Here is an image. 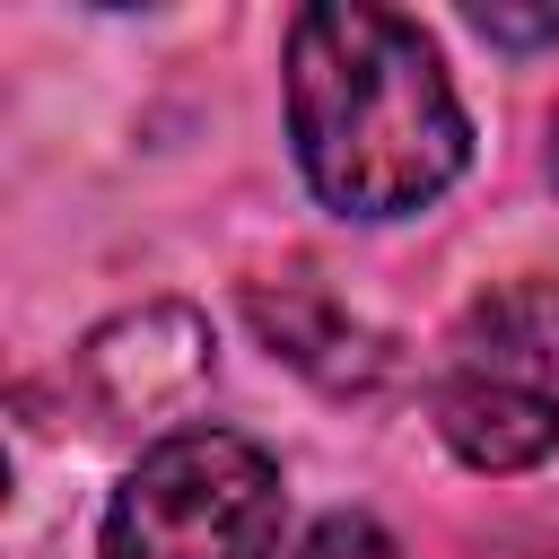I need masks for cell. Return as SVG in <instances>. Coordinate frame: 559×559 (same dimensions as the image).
Masks as SVG:
<instances>
[{
	"mask_svg": "<svg viewBox=\"0 0 559 559\" xmlns=\"http://www.w3.org/2000/svg\"><path fill=\"white\" fill-rule=\"evenodd\" d=\"M210 367H218V358H210V323H201L192 306L114 314V323L87 332V349H79V384H87V402H96L114 428L183 411V402L210 384Z\"/></svg>",
	"mask_w": 559,
	"mask_h": 559,
	"instance_id": "obj_3",
	"label": "cell"
},
{
	"mask_svg": "<svg viewBox=\"0 0 559 559\" xmlns=\"http://www.w3.org/2000/svg\"><path fill=\"white\" fill-rule=\"evenodd\" d=\"M472 26L489 44H550L559 35V9H472Z\"/></svg>",
	"mask_w": 559,
	"mask_h": 559,
	"instance_id": "obj_8",
	"label": "cell"
},
{
	"mask_svg": "<svg viewBox=\"0 0 559 559\" xmlns=\"http://www.w3.org/2000/svg\"><path fill=\"white\" fill-rule=\"evenodd\" d=\"M245 306H253L262 341H271L288 367H306V376H323V384H367V376H384V341H367L323 288L280 280V288H253Z\"/></svg>",
	"mask_w": 559,
	"mask_h": 559,
	"instance_id": "obj_6",
	"label": "cell"
},
{
	"mask_svg": "<svg viewBox=\"0 0 559 559\" xmlns=\"http://www.w3.org/2000/svg\"><path fill=\"white\" fill-rule=\"evenodd\" d=\"M288 140L341 218H402L472 157L437 44L367 0H314L288 26Z\"/></svg>",
	"mask_w": 559,
	"mask_h": 559,
	"instance_id": "obj_1",
	"label": "cell"
},
{
	"mask_svg": "<svg viewBox=\"0 0 559 559\" xmlns=\"http://www.w3.org/2000/svg\"><path fill=\"white\" fill-rule=\"evenodd\" d=\"M437 437H445L472 472H533V463L559 445V384L454 367V376L437 384Z\"/></svg>",
	"mask_w": 559,
	"mask_h": 559,
	"instance_id": "obj_4",
	"label": "cell"
},
{
	"mask_svg": "<svg viewBox=\"0 0 559 559\" xmlns=\"http://www.w3.org/2000/svg\"><path fill=\"white\" fill-rule=\"evenodd\" d=\"M280 533V463L236 428L157 437L105 507V559H262Z\"/></svg>",
	"mask_w": 559,
	"mask_h": 559,
	"instance_id": "obj_2",
	"label": "cell"
},
{
	"mask_svg": "<svg viewBox=\"0 0 559 559\" xmlns=\"http://www.w3.org/2000/svg\"><path fill=\"white\" fill-rule=\"evenodd\" d=\"M550 166H559V131H550Z\"/></svg>",
	"mask_w": 559,
	"mask_h": 559,
	"instance_id": "obj_9",
	"label": "cell"
},
{
	"mask_svg": "<svg viewBox=\"0 0 559 559\" xmlns=\"http://www.w3.org/2000/svg\"><path fill=\"white\" fill-rule=\"evenodd\" d=\"M288 559H402V542H393L376 515H323Z\"/></svg>",
	"mask_w": 559,
	"mask_h": 559,
	"instance_id": "obj_7",
	"label": "cell"
},
{
	"mask_svg": "<svg viewBox=\"0 0 559 559\" xmlns=\"http://www.w3.org/2000/svg\"><path fill=\"white\" fill-rule=\"evenodd\" d=\"M454 367L559 384V280H507V288H489L463 314V332H454Z\"/></svg>",
	"mask_w": 559,
	"mask_h": 559,
	"instance_id": "obj_5",
	"label": "cell"
}]
</instances>
